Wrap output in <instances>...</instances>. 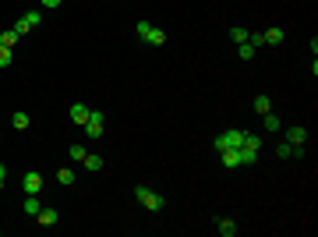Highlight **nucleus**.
<instances>
[{"instance_id": "f257e3e1", "label": "nucleus", "mask_w": 318, "mask_h": 237, "mask_svg": "<svg viewBox=\"0 0 318 237\" xmlns=\"http://www.w3.org/2000/svg\"><path fill=\"white\" fill-rule=\"evenodd\" d=\"M258 149H262V138H258V135H247V131H244V142H240V166L255 163V159H258Z\"/></svg>"}, {"instance_id": "f03ea898", "label": "nucleus", "mask_w": 318, "mask_h": 237, "mask_svg": "<svg viewBox=\"0 0 318 237\" xmlns=\"http://www.w3.org/2000/svg\"><path fill=\"white\" fill-rule=\"evenodd\" d=\"M135 28H138V39H142V43H152V46H163V43H166V32L156 28L152 21H138Z\"/></svg>"}, {"instance_id": "7ed1b4c3", "label": "nucleus", "mask_w": 318, "mask_h": 237, "mask_svg": "<svg viewBox=\"0 0 318 237\" xmlns=\"http://www.w3.org/2000/svg\"><path fill=\"white\" fill-rule=\"evenodd\" d=\"M135 198H138L145 209H152V213H159V209L166 205V202H163V195H159V191H152V188H145V184H138V188H135Z\"/></svg>"}, {"instance_id": "20e7f679", "label": "nucleus", "mask_w": 318, "mask_h": 237, "mask_svg": "<svg viewBox=\"0 0 318 237\" xmlns=\"http://www.w3.org/2000/svg\"><path fill=\"white\" fill-rule=\"evenodd\" d=\"M240 142H244V131L240 128H230V131H223V135H216V153L219 149H240Z\"/></svg>"}, {"instance_id": "39448f33", "label": "nucleus", "mask_w": 318, "mask_h": 237, "mask_svg": "<svg viewBox=\"0 0 318 237\" xmlns=\"http://www.w3.org/2000/svg\"><path fill=\"white\" fill-rule=\"evenodd\" d=\"M39 21H43V14H39V11H25V14L14 21V32H18V36H28V28H36Z\"/></svg>"}, {"instance_id": "423d86ee", "label": "nucleus", "mask_w": 318, "mask_h": 237, "mask_svg": "<svg viewBox=\"0 0 318 237\" xmlns=\"http://www.w3.org/2000/svg\"><path fill=\"white\" fill-rule=\"evenodd\" d=\"M81 128H85V135H88V138H103V113H99V110H92V113H88V121H85Z\"/></svg>"}, {"instance_id": "0eeeda50", "label": "nucleus", "mask_w": 318, "mask_h": 237, "mask_svg": "<svg viewBox=\"0 0 318 237\" xmlns=\"http://www.w3.org/2000/svg\"><path fill=\"white\" fill-rule=\"evenodd\" d=\"M21 188H25V195H39V191H43V173L28 170V173L21 177Z\"/></svg>"}, {"instance_id": "6e6552de", "label": "nucleus", "mask_w": 318, "mask_h": 237, "mask_svg": "<svg viewBox=\"0 0 318 237\" xmlns=\"http://www.w3.org/2000/svg\"><path fill=\"white\" fill-rule=\"evenodd\" d=\"M287 142L297 149V145H304L308 142V128H301V124H294V128H287Z\"/></svg>"}, {"instance_id": "1a4fd4ad", "label": "nucleus", "mask_w": 318, "mask_h": 237, "mask_svg": "<svg viewBox=\"0 0 318 237\" xmlns=\"http://www.w3.org/2000/svg\"><path fill=\"white\" fill-rule=\"evenodd\" d=\"M216 234L219 237H234L237 234V223H234L230 216H219V220H216Z\"/></svg>"}, {"instance_id": "9d476101", "label": "nucleus", "mask_w": 318, "mask_h": 237, "mask_svg": "<svg viewBox=\"0 0 318 237\" xmlns=\"http://www.w3.org/2000/svg\"><path fill=\"white\" fill-rule=\"evenodd\" d=\"M219 159L227 170H234V166H240V149H219Z\"/></svg>"}, {"instance_id": "9b49d317", "label": "nucleus", "mask_w": 318, "mask_h": 237, "mask_svg": "<svg viewBox=\"0 0 318 237\" xmlns=\"http://www.w3.org/2000/svg\"><path fill=\"white\" fill-rule=\"evenodd\" d=\"M88 113H92V110H88L85 103H75V106H71V121H75V124H85V121H88Z\"/></svg>"}, {"instance_id": "f8f14e48", "label": "nucleus", "mask_w": 318, "mask_h": 237, "mask_svg": "<svg viewBox=\"0 0 318 237\" xmlns=\"http://www.w3.org/2000/svg\"><path fill=\"white\" fill-rule=\"evenodd\" d=\"M262 36H265V43H269V46H279V43H283V28H265Z\"/></svg>"}, {"instance_id": "ddd939ff", "label": "nucleus", "mask_w": 318, "mask_h": 237, "mask_svg": "<svg viewBox=\"0 0 318 237\" xmlns=\"http://www.w3.org/2000/svg\"><path fill=\"white\" fill-rule=\"evenodd\" d=\"M255 50H258V46H251L247 39H244V43H237V57H240V61H251V57H255Z\"/></svg>"}, {"instance_id": "4468645a", "label": "nucleus", "mask_w": 318, "mask_h": 237, "mask_svg": "<svg viewBox=\"0 0 318 237\" xmlns=\"http://www.w3.org/2000/svg\"><path fill=\"white\" fill-rule=\"evenodd\" d=\"M255 110H258L262 117H265V113L272 110V99H269V96H255Z\"/></svg>"}, {"instance_id": "2eb2a0df", "label": "nucleus", "mask_w": 318, "mask_h": 237, "mask_svg": "<svg viewBox=\"0 0 318 237\" xmlns=\"http://www.w3.org/2000/svg\"><path fill=\"white\" fill-rule=\"evenodd\" d=\"M57 181H60L64 188H71V184H75V170H68V166H60V170H57Z\"/></svg>"}, {"instance_id": "dca6fc26", "label": "nucleus", "mask_w": 318, "mask_h": 237, "mask_svg": "<svg viewBox=\"0 0 318 237\" xmlns=\"http://www.w3.org/2000/svg\"><path fill=\"white\" fill-rule=\"evenodd\" d=\"M39 223L43 227H53L57 223V209H39Z\"/></svg>"}, {"instance_id": "f3484780", "label": "nucleus", "mask_w": 318, "mask_h": 237, "mask_svg": "<svg viewBox=\"0 0 318 237\" xmlns=\"http://www.w3.org/2000/svg\"><path fill=\"white\" fill-rule=\"evenodd\" d=\"M85 170H103V156H92V153H85Z\"/></svg>"}, {"instance_id": "a211bd4d", "label": "nucleus", "mask_w": 318, "mask_h": 237, "mask_svg": "<svg viewBox=\"0 0 318 237\" xmlns=\"http://www.w3.org/2000/svg\"><path fill=\"white\" fill-rule=\"evenodd\" d=\"M39 209H43V205H39V198H36V195H28V198H25V213H28V216H39Z\"/></svg>"}, {"instance_id": "6ab92c4d", "label": "nucleus", "mask_w": 318, "mask_h": 237, "mask_svg": "<svg viewBox=\"0 0 318 237\" xmlns=\"http://www.w3.org/2000/svg\"><path fill=\"white\" fill-rule=\"evenodd\" d=\"M14 43H18V32H14V28L0 32V46H14Z\"/></svg>"}, {"instance_id": "aec40b11", "label": "nucleus", "mask_w": 318, "mask_h": 237, "mask_svg": "<svg viewBox=\"0 0 318 237\" xmlns=\"http://www.w3.org/2000/svg\"><path fill=\"white\" fill-rule=\"evenodd\" d=\"M276 156H279V159H290V156H294V145H290V142H279V145H276Z\"/></svg>"}, {"instance_id": "412c9836", "label": "nucleus", "mask_w": 318, "mask_h": 237, "mask_svg": "<svg viewBox=\"0 0 318 237\" xmlns=\"http://www.w3.org/2000/svg\"><path fill=\"white\" fill-rule=\"evenodd\" d=\"M11 124H14L18 131H25V128H28V113H14V117H11Z\"/></svg>"}, {"instance_id": "4be33fe9", "label": "nucleus", "mask_w": 318, "mask_h": 237, "mask_svg": "<svg viewBox=\"0 0 318 237\" xmlns=\"http://www.w3.org/2000/svg\"><path fill=\"white\" fill-rule=\"evenodd\" d=\"M11 61H14L11 46H0V68H11Z\"/></svg>"}, {"instance_id": "5701e85b", "label": "nucleus", "mask_w": 318, "mask_h": 237, "mask_svg": "<svg viewBox=\"0 0 318 237\" xmlns=\"http://www.w3.org/2000/svg\"><path fill=\"white\" fill-rule=\"evenodd\" d=\"M230 39H234V43H244V39H247V28L234 25V28H230Z\"/></svg>"}, {"instance_id": "b1692460", "label": "nucleus", "mask_w": 318, "mask_h": 237, "mask_svg": "<svg viewBox=\"0 0 318 237\" xmlns=\"http://www.w3.org/2000/svg\"><path fill=\"white\" fill-rule=\"evenodd\" d=\"M265 131H279V117L276 113H265Z\"/></svg>"}, {"instance_id": "393cba45", "label": "nucleus", "mask_w": 318, "mask_h": 237, "mask_svg": "<svg viewBox=\"0 0 318 237\" xmlns=\"http://www.w3.org/2000/svg\"><path fill=\"white\" fill-rule=\"evenodd\" d=\"M71 159L81 163V159H85V145H71Z\"/></svg>"}, {"instance_id": "a878e982", "label": "nucleus", "mask_w": 318, "mask_h": 237, "mask_svg": "<svg viewBox=\"0 0 318 237\" xmlns=\"http://www.w3.org/2000/svg\"><path fill=\"white\" fill-rule=\"evenodd\" d=\"M4 181H7V166L0 163V188H4Z\"/></svg>"}, {"instance_id": "bb28decb", "label": "nucleus", "mask_w": 318, "mask_h": 237, "mask_svg": "<svg viewBox=\"0 0 318 237\" xmlns=\"http://www.w3.org/2000/svg\"><path fill=\"white\" fill-rule=\"evenodd\" d=\"M57 4H60V0H43V7H57Z\"/></svg>"}]
</instances>
